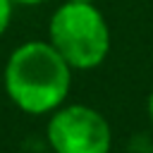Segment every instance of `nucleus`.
I'll return each mask as SVG.
<instances>
[{"label":"nucleus","instance_id":"0eeeda50","mask_svg":"<svg viewBox=\"0 0 153 153\" xmlns=\"http://www.w3.org/2000/svg\"><path fill=\"white\" fill-rule=\"evenodd\" d=\"M67 2H96V0H67Z\"/></svg>","mask_w":153,"mask_h":153},{"label":"nucleus","instance_id":"6e6552de","mask_svg":"<svg viewBox=\"0 0 153 153\" xmlns=\"http://www.w3.org/2000/svg\"><path fill=\"white\" fill-rule=\"evenodd\" d=\"M148 153H153V146H151V148H148Z\"/></svg>","mask_w":153,"mask_h":153},{"label":"nucleus","instance_id":"20e7f679","mask_svg":"<svg viewBox=\"0 0 153 153\" xmlns=\"http://www.w3.org/2000/svg\"><path fill=\"white\" fill-rule=\"evenodd\" d=\"M12 14H14V2L12 0H0V38L7 33L10 24H12Z\"/></svg>","mask_w":153,"mask_h":153},{"label":"nucleus","instance_id":"7ed1b4c3","mask_svg":"<svg viewBox=\"0 0 153 153\" xmlns=\"http://www.w3.org/2000/svg\"><path fill=\"white\" fill-rule=\"evenodd\" d=\"M45 143L53 153H110L112 127L88 103H65L48 115Z\"/></svg>","mask_w":153,"mask_h":153},{"label":"nucleus","instance_id":"f03ea898","mask_svg":"<svg viewBox=\"0 0 153 153\" xmlns=\"http://www.w3.org/2000/svg\"><path fill=\"white\" fill-rule=\"evenodd\" d=\"M48 41L74 72H91L108 60L112 31L96 2L62 0L48 19Z\"/></svg>","mask_w":153,"mask_h":153},{"label":"nucleus","instance_id":"39448f33","mask_svg":"<svg viewBox=\"0 0 153 153\" xmlns=\"http://www.w3.org/2000/svg\"><path fill=\"white\" fill-rule=\"evenodd\" d=\"M14 5H19V7H36V5H43V2H48V0H12Z\"/></svg>","mask_w":153,"mask_h":153},{"label":"nucleus","instance_id":"f257e3e1","mask_svg":"<svg viewBox=\"0 0 153 153\" xmlns=\"http://www.w3.org/2000/svg\"><path fill=\"white\" fill-rule=\"evenodd\" d=\"M74 69L48 38L19 43L5 60L2 86L10 103L29 117H48L67 103Z\"/></svg>","mask_w":153,"mask_h":153},{"label":"nucleus","instance_id":"423d86ee","mask_svg":"<svg viewBox=\"0 0 153 153\" xmlns=\"http://www.w3.org/2000/svg\"><path fill=\"white\" fill-rule=\"evenodd\" d=\"M146 115H148V122L153 124V88H151V93L146 98Z\"/></svg>","mask_w":153,"mask_h":153}]
</instances>
